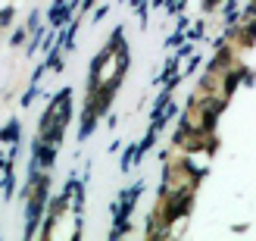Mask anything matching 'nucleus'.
Segmentation results:
<instances>
[{
    "label": "nucleus",
    "instance_id": "f257e3e1",
    "mask_svg": "<svg viewBox=\"0 0 256 241\" xmlns=\"http://www.w3.org/2000/svg\"><path fill=\"white\" fill-rule=\"evenodd\" d=\"M231 50H219V56H216V63H213V72H225V69L231 66Z\"/></svg>",
    "mask_w": 256,
    "mask_h": 241
},
{
    "label": "nucleus",
    "instance_id": "f03ea898",
    "mask_svg": "<svg viewBox=\"0 0 256 241\" xmlns=\"http://www.w3.org/2000/svg\"><path fill=\"white\" fill-rule=\"evenodd\" d=\"M241 44H244V47H250V44H256V22H250V25L241 31Z\"/></svg>",
    "mask_w": 256,
    "mask_h": 241
},
{
    "label": "nucleus",
    "instance_id": "20e7f679",
    "mask_svg": "<svg viewBox=\"0 0 256 241\" xmlns=\"http://www.w3.org/2000/svg\"><path fill=\"white\" fill-rule=\"evenodd\" d=\"M203 3H206V6H216V3H219V0H203Z\"/></svg>",
    "mask_w": 256,
    "mask_h": 241
},
{
    "label": "nucleus",
    "instance_id": "7ed1b4c3",
    "mask_svg": "<svg viewBox=\"0 0 256 241\" xmlns=\"http://www.w3.org/2000/svg\"><path fill=\"white\" fill-rule=\"evenodd\" d=\"M9 13H13V9H3V13H0V25H9V19H13Z\"/></svg>",
    "mask_w": 256,
    "mask_h": 241
}]
</instances>
